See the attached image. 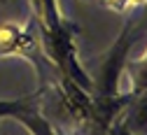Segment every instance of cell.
I'll use <instances>...</instances> for the list:
<instances>
[{"instance_id":"obj_3","label":"cell","mask_w":147,"mask_h":135,"mask_svg":"<svg viewBox=\"0 0 147 135\" xmlns=\"http://www.w3.org/2000/svg\"><path fill=\"white\" fill-rule=\"evenodd\" d=\"M9 54H21L35 58V40L28 30L14 26V24H3L0 26V56Z\"/></svg>"},{"instance_id":"obj_8","label":"cell","mask_w":147,"mask_h":135,"mask_svg":"<svg viewBox=\"0 0 147 135\" xmlns=\"http://www.w3.org/2000/svg\"><path fill=\"white\" fill-rule=\"evenodd\" d=\"M3 3H7V0H0V5H3Z\"/></svg>"},{"instance_id":"obj_1","label":"cell","mask_w":147,"mask_h":135,"mask_svg":"<svg viewBox=\"0 0 147 135\" xmlns=\"http://www.w3.org/2000/svg\"><path fill=\"white\" fill-rule=\"evenodd\" d=\"M72 28L68 21H63L59 28L47 30L42 28V37H45V49L51 65L56 68L59 77H65V79H72L75 84H80L84 91L91 93L94 89V79L82 70V65L75 58V44H72Z\"/></svg>"},{"instance_id":"obj_6","label":"cell","mask_w":147,"mask_h":135,"mask_svg":"<svg viewBox=\"0 0 147 135\" xmlns=\"http://www.w3.org/2000/svg\"><path fill=\"white\" fill-rule=\"evenodd\" d=\"M128 77H131V93H138L142 89H147V51L140 61L128 63Z\"/></svg>"},{"instance_id":"obj_5","label":"cell","mask_w":147,"mask_h":135,"mask_svg":"<svg viewBox=\"0 0 147 135\" xmlns=\"http://www.w3.org/2000/svg\"><path fill=\"white\" fill-rule=\"evenodd\" d=\"M30 5H33V12H35V16H38L42 28L54 30V28H59L63 24L56 0H30Z\"/></svg>"},{"instance_id":"obj_2","label":"cell","mask_w":147,"mask_h":135,"mask_svg":"<svg viewBox=\"0 0 147 135\" xmlns=\"http://www.w3.org/2000/svg\"><path fill=\"white\" fill-rule=\"evenodd\" d=\"M16 119L30 133H51V126L38 114V93L19 100H0V119Z\"/></svg>"},{"instance_id":"obj_7","label":"cell","mask_w":147,"mask_h":135,"mask_svg":"<svg viewBox=\"0 0 147 135\" xmlns=\"http://www.w3.org/2000/svg\"><path fill=\"white\" fill-rule=\"evenodd\" d=\"M100 3L110 9H117V12H124L126 7L131 5H138V3H147V0H100Z\"/></svg>"},{"instance_id":"obj_9","label":"cell","mask_w":147,"mask_h":135,"mask_svg":"<svg viewBox=\"0 0 147 135\" xmlns=\"http://www.w3.org/2000/svg\"><path fill=\"white\" fill-rule=\"evenodd\" d=\"M145 21H147V19H145Z\"/></svg>"},{"instance_id":"obj_4","label":"cell","mask_w":147,"mask_h":135,"mask_svg":"<svg viewBox=\"0 0 147 135\" xmlns=\"http://www.w3.org/2000/svg\"><path fill=\"white\" fill-rule=\"evenodd\" d=\"M124 133H147V89L138 93H128L124 105Z\"/></svg>"}]
</instances>
